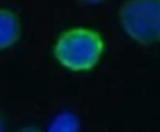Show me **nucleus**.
Masks as SVG:
<instances>
[{
    "label": "nucleus",
    "instance_id": "1",
    "mask_svg": "<svg viewBox=\"0 0 160 132\" xmlns=\"http://www.w3.org/2000/svg\"><path fill=\"white\" fill-rule=\"evenodd\" d=\"M103 52L100 36L91 29H69L62 33L53 46L57 62L69 70H90Z\"/></svg>",
    "mask_w": 160,
    "mask_h": 132
},
{
    "label": "nucleus",
    "instance_id": "2",
    "mask_svg": "<svg viewBox=\"0 0 160 132\" xmlns=\"http://www.w3.org/2000/svg\"><path fill=\"white\" fill-rule=\"evenodd\" d=\"M126 35L139 43L160 40V0H131L121 12Z\"/></svg>",
    "mask_w": 160,
    "mask_h": 132
},
{
    "label": "nucleus",
    "instance_id": "3",
    "mask_svg": "<svg viewBox=\"0 0 160 132\" xmlns=\"http://www.w3.org/2000/svg\"><path fill=\"white\" fill-rule=\"evenodd\" d=\"M21 38V22L12 11L0 9V50L11 48Z\"/></svg>",
    "mask_w": 160,
    "mask_h": 132
},
{
    "label": "nucleus",
    "instance_id": "4",
    "mask_svg": "<svg viewBox=\"0 0 160 132\" xmlns=\"http://www.w3.org/2000/svg\"><path fill=\"white\" fill-rule=\"evenodd\" d=\"M79 118L72 111H60L47 125V132H79Z\"/></svg>",
    "mask_w": 160,
    "mask_h": 132
},
{
    "label": "nucleus",
    "instance_id": "5",
    "mask_svg": "<svg viewBox=\"0 0 160 132\" xmlns=\"http://www.w3.org/2000/svg\"><path fill=\"white\" fill-rule=\"evenodd\" d=\"M18 132H40L38 129H33V127H26V129H21V130H18Z\"/></svg>",
    "mask_w": 160,
    "mask_h": 132
},
{
    "label": "nucleus",
    "instance_id": "6",
    "mask_svg": "<svg viewBox=\"0 0 160 132\" xmlns=\"http://www.w3.org/2000/svg\"><path fill=\"white\" fill-rule=\"evenodd\" d=\"M0 132H4V120H2V115H0Z\"/></svg>",
    "mask_w": 160,
    "mask_h": 132
},
{
    "label": "nucleus",
    "instance_id": "7",
    "mask_svg": "<svg viewBox=\"0 0 160 132\" xmlns=\"http://www.w3.org/2000/svg\"><path fill=\"white\" fill-rule=\"evenodd\" d=\"M84 2H90V4H97V2H100V0H84Z\"/></svg>",
    "mask_w": 160,
    "mask_h": 132
}]
</instances>
